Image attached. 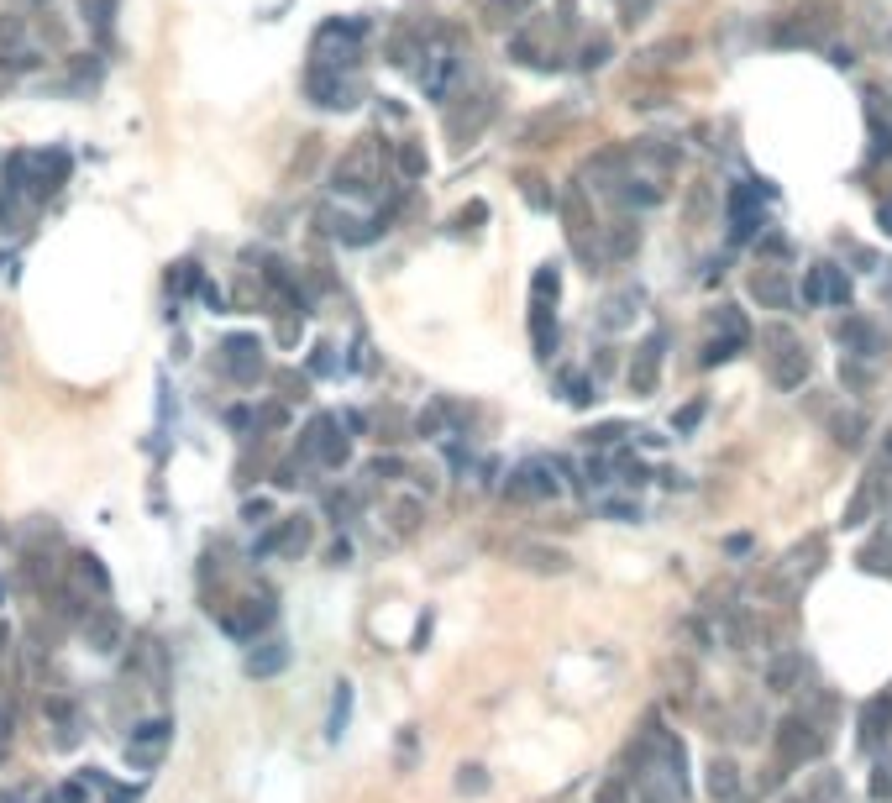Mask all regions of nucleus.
<instances>
[{
  "mask_svg": "<svg viewBox=\"0 0 892 803\" xmlns=\"http://www.w3.org/2000/svg\"><path fill=\"white\" fill-rule=\"evenodd\" d=\"M824 751V735L803 720V714H792V720H782L777 735H772V756H777L782 772H792V767H803V761H814Z\"/></svg>",
  "mask_w": 892,
  "mask_h": 803,
  "instance_id": "1",
  "label": "nucleus"
},
{
  "mask_svg": "<svg viewBox=\"0 0 892 803\" xmlns=\"http://www.w3.org/2000/svg\"><path fill=\"white\" fill-rule=\"evenodd\" d=\"M168 746H173V720H142L131 735H126V767H137V772H153L158 761L168 756Z\"/></svg>",
  "mask_w": 892,
  "mask_h": 803,
  "instance_id": "2",
  "label": "nucleus"
},
{
  "mask_svg": "<svg viewBox=\"0 0 892 803\" xmlns=\"http://www.w3.org/2000/svg\"><path fill=\"white\" fill-rule=\"evenodd\" d=\"M888 735H892V698L877 693V698H866V709H861V746L877 751Z\"/></svg>",
  "mask_w": 892,
  "mask_h": 803,
  "instance_id": "3",
  "label": "nucleus"
},
{
  "mask_svg": "<svg viewBox=\"0 0 892 803\" xmlns=\"http://www.w3.org/2000/svg\"><path fill=\"white\" fill-rule=\"evenodd\" d=\"M283 667H289V646L283 640H263V651L247 656V678H274Z\"/></svg>",
  "mask_w": 892,
  "mask_h": 803,
  "instance_id": "4",
  "label": "nucleus"
},
{
  "mask_svg": "<svg viewBox=\"0 0 892 803\" xmlns=\"http://www.w3.org/2000/svg\"><path fill=\"white\" fill-rule=\"evenodd\" d=\"M709 793H714L720 803L740 799V767H735V761H720V756L709 761Z\"/></svg>",
  "mask_w": 892,
  "mask_h": 803,
  "instance_id": "5",
  "label": "nucleus"
},
{
  "mask_svg": "<svg viewBox=\"0 0 892 803\" xmlns=\"http://www.w3.org/2000/svg\"><path fill=\"white\" fill-rule=\"evenodd\" d=\"M346 714H352V688H346V683H336L331 720H326V735H331V741H341V730H346Z\"/></svg>",
  "mask_w": 892,
  "mask_h": 803,
  "instance_id": "6",
  "label": "nucleus"
},
{
  "mask_svg": "<svg viewBox=\"0 0 892 803\" xmlns=\"http://www.w3.org/2000/svg\"><path fill=\"white\" fill-rule=\"evenodd\" d=\"M451 68H457V63H451V53H436V58H431V79H426V95H431V100H442V95H446V84H451Z\"/></svg>",
  "mask_w": 892,
  "mask_h": 803,
  "instance_id": "7",
  "label": "nucleus"
},
{
  "mask_svg": "<svg viewBox=\"0 0 892 803\" xmlns=\"http://www.w3.org/2000/svg\"><path fill=\"white\" fill-rule=\"evenodd\" d=\"M90 635H95V651H115V635H121V620H115V615H95V625H90Z\"/></svg>",
  "mask_w": 892,
  "mask_h": 803,
  "instance_id": "8",
  "label": "nucleus"
},
{
  "mask_svg": "<svg viewBox=\"0 0 892 803\" xmlns=\"http://www.w3.org/2000/svg\"><path fill=\"white\" fill-rule=\"evenodd\" d=\"M798 667H803V656H782V662H772V672H767V683L777 693L792 688V678H798Z\"/></svg>",
  "mask_w": 892,
  "mask_h": 803,
  "instance_id": "9",
  "label": "nucleus"
},
{
  "mask_svg": "<svg viewBox=\"0 0 892 803\" xmlns=\"http://www.w3.org/2000/svg\"><path fill=\"white\" fill-rule=\"evenodd\" d=\"M79 577H84L95 593H111V577L100 573V562H95V557H79Z\"/></svg>",
  "mask_w": 892,
  "mask_h": 803,
  "instance_id": "10",
  "label": "nucleus"
},
{
  "mask_svg": "<svg viewBox=\"0 0 892 803\" xmlns=\"http://www.w3.org/2000/svg\"><path fill=\"white\" fill-rule=\"evenodd\" d=\"M483 788H489L483 767H462V772H457V793H483Z\"/></svg>",
  "mask_w": 892,
  "mask_h": 803,
  "instance_id": "11",
  "label": "nucleus"
},
{
  "mask_svg": "<svg viewBox=\"0 0 892 803\" xmlns=\"http://www.w3.org/2000/svg\"><path fill=\"white\" fill-rule=\"evenodd\" d=\"M872 799H877V803L892 799V761H882V767H877V777H872Z\"/></svg>",
  "mask_w": 892,
  "mask_h": 803,
  "instance_id": "12",
  "label": "nucleus"
},
{
  "mask_svg": "<svg viewBox=\"0 0 892 803\" xmlns=\"http://www.w3.org/2000/svg\"><path fill=\"white\" fill-rule=\"evenodd\" d=\"M11 741H16V714H11V709H0V756L11 751Z\"/></svg>",
  "mask_w": 892,
  "mask_h": 803,
  "instance_id": "13",
  "label": "nucleus"
},
{
  "mask_svg": "<svg viewBox=\"0 0 892 803\" xmlns=\"http://www.w3.org/2000/svg\"><path fill=\"white\" fill-rule=\"evenodd\" d=\"M593 803H630V793H625V783H604Z\"/></svg>",
  "mask_w": 892,
  "mask_h": 803,
  "instance_id": "14",
  "label": "nucleus"
},
{
  "mask_svg": "<svg viewBox=\"0 0 892 803\" xmlns=\"http://www.w3.org/2000/svg\"><path fill=\"white\" fill-rule=\"evenodd\" d=\"M614 436H625V425H599V431H588V441H599V447H609Z\"/></svg>",
  "mask_w": 892,
  "mask_h": 803,
  "instance_id": "15",
  "label": "nucleus"
},
{
  "mask_svg": "<svg viewBox=\"0 0 892 803\" xmlns=\"http://www.w3.org/2000/svg\"><path fill=\"white\" fill-rule=\"evenodd\" d=\"M792 803H808V799H792Z\"/></svg>",
  "mask_w": 892,
  "mask_h": 803,
  "instance_id": "16",
  "label": "nucleus"
},
{
  "mask_svg": "<svg viewBox=\"0 0 892 803\" xmlns=\"http://www.w3.org/2000/svg\"><path fill=\"white\" fill-rule=\"evenodd\" d=\"M888 447H892V441H888Z\"/></svg>",
  "mask_w": 892,
  "mask_h": 803,
  "instance_id": "17",
  "label": "nucleus"
}]
</instances>
